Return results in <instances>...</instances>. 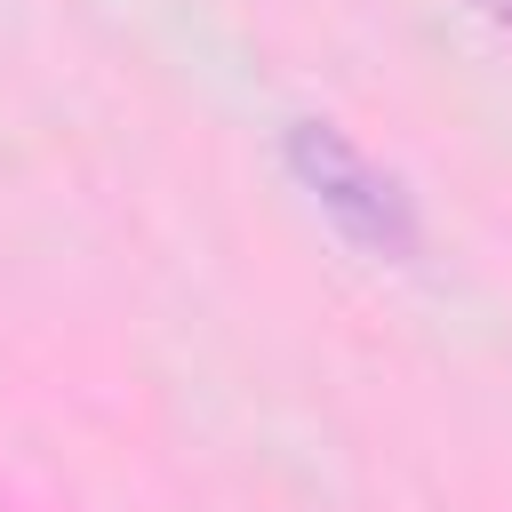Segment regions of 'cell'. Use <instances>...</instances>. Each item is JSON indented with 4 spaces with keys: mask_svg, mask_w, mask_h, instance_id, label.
<instances>
[{
    "mask_svg": "<svg viewBox=\"0 0 512 512\" xmlns=\"http://www.w3.org/2000/svg\"><path fill=\"white\" fill-rule=\"evenodd\" d=\"M288 168H296V184L320 200V216H328L344 240H360L368 256H408V248H416V208H408L400 176H384L344 128L296 120V128H288Z\"/></svg>",
    "mask_w": 512,
    "mask_h": 512,
    "instance_id": "obj_1",
    "label": "cell"
},
{
    "mask_svg": "<svg viewBox=\"0 0 512 512\" xmlns=\"http://www.w3.org/2000/svg\"><path fill=\"white\" fill-rule=\"evenodd\" d=\"M480 8H488V16H496V24H512V0H480Z\"/></svg>",
    "mask_w": 512,
    "mask_h": 512,
    "instance_id": "obj_2",
    "label": "cell"
}]
</instances>
